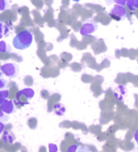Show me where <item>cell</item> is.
I'll return each instance as SVG.
<instances>
[{"label":"cell","mask_w":138,"mask_h":152,"mask_svg":"<svg viewBox=\"0 0 138 152\" xmlns=\"http://www.w3.org/2000/svg\"><path fill=\"white\" fill-rule=\"evenodd\" d=\"M0 108L5 113L8 114V115L14 113L15 112V106L14 102L12 100H8V99H7L0 105Z\"/></svg>","instance_id":"5b68a950"},{"label":"cell","mask_w":138,"mask_h":152,"mask_svg":"<svg viewBox=\"0 0 138 152\" xmlns=\"http://www.w3.org/2000/svg\"><path fill=\"white\" fill-rule=\"evenodd\" d=\"M134 139H135L136 142L138 145V129L135 132V134H134Z\"/></svg>","instance_id":"ffe728a7"},{"label":"cell","mask_w":138,"mask_h":152,"mask_svg":"<svg viewBox=\"0 0 138 152\" xmlns=\"http://www.w3.org/2000/svg\"><path fill=\"white\" fill-rule=\"evenodd\" d=\"M3 38V33H0V39Z\"/></svg>","instance_id":"cb8c5ba5"},{"label":"cell","mask_w":138,"mask_h":152,"mask_svg":"<svg viewBox=\"0 0 138 152\" xmlns=\"http://www.w3.org/2000/svg\"><path fill=\"white\" fill-rule=\"evenodd\" d=\"M72 1H73V2H76V3H78V2H79L80 0H72Z\"/></svg>","instance_id":"d4e9b609"},{"label":"cell","mask_w":138,"mask_h":152,"mask_svg":"<svg viewBox=\"0 0 138 152\" xmlns=\"http://www.w3.org/2000/svg\"><path fill=\"white\" fill-rule=\"evenodd\" d=\"M9 119H10V117H9L8 114L5 113L0 108V121L5 124L8 121Z\"/></svg>","instance_id":"30bf717a"},{"label":"cell","mask_w":138,"mask_h":152,"mask_svg":"<svg viewBox=\"0 0 138 152\" xmlns=\"http://www.w3.org/2000/svg\"><path fill=\"white\" fill-rule=\"evenodd\" d=\"M3 142H5L7 143L8 144H12L14 143V140H15V137L12 134V133L9 131V130H6L4 132L3 136Z\"/></svg>","instance_id":"52a82bcc"},{"label":"cell","mask_w":138,"mask_h":152,"mask_svg":"<svg viewBox=\"0 0 138 152\" xmlns=\"http://www.w3.org/2000/svg\"><path fill=\"white\" fill-rule=\"evenodd\" d=\"M22 95H24V96L26 97L28 99H33V97H34V96H35V91H34V90L32 89V88H24V89L21 90V91H20L17 94H16V99H20V97Z\"/></svg>","instance_id":"8992f818"},{"label":"cell","mask_w":138,"mask_h":152,"mask_svg":"<svg viewBox=\"0 0 138 152\" xmlns=\"http://www.w3.org/2000/svg\"><path fill=\"white\" fill-rule=\"evenodd\" d=\"M10 7V4L7 0H0V12H3Z\"/></svg>","instance_id":"8fae6325"},{"label":"cell","mask_w":138,"mask_h":152,"mask_svg":"<svg viewBox=\"0 0 138 152\" xmlns=\"http://www.w3.org/2000/svg\"><path fill=\"white\" fill-rule=\"evenodd\" d=\"M4 127H5V126H4V123L0 121V135L3 134V130H4Z\"/></svg>","instance_id":"d6986e66"},{"label":"cell","mask_w":138,"mask_h":152,"mask_svg":"<svg viewBox=\"0 0 138 152\" xmlns=\"http://www.w3.org/2000/svg\"><path fill=\"white\" fill-rule=\"evenodd\" d=\"M0 70L3 72V74L11 79L16 78L20 73V66L15 62H8V63L2 65Z\"/></svg>","instance_id":"7a4b0ae2"},{"label":"cell","mask_w":138,"mask_h":152,"mask_svg":"<svg viewBox=\"0 0 138 152\" xmlns=\"http://www.w3.org/2000/svg\"><path fill=\"white\" fill-rule=\"evenodd\" d=\"M3 32H4V34L7 35L9 32V28L6 23L0 22V33H3Z\"/></svg>","instance_id":"7c38bea8"},{"label":"cell","mask_w":138,"mask_h":152,"mask_svg":"<svg viewBox=\"0 0 138 152\" xmlns=\"http://www.w3.org/2000/svg\"><path fill=\"white\" fill-rule=\"evenodd\" d=\"M53 111L54 113L58 115V116H62L63 114L65 113V106L62 104H56L55 105L53 106Z\"/></svg>","instance_id":"ba28073f"},{"label":"cell","mask_w":138,"mask_h":152,"mask_svg":"<svg viewBox=\"0 0 138 152\" xmlns=\"http://www.w3.org/2000/svg\"><path fill=\"white\" fill-rule=\"evenodd\" d=\"M98 28L97 23L94 21L92 22H87L85 23L82 27L80 28V34L82 36H88L91 35V33L94 32Z\"/></svg>","instance_id":"3957f363"},{"label":"cell","mask_w":138,"mask_h":152,"mask_svg":"<svg viewBox=\"0 0 138 152\" xmlns=\"http://www.w3.org/2000/svg\"><path fill=\"white\" fill-rule=\"evenodd\" d=\"M12 52V48L5 41H0V53H10Z\"/></svg>","instance_id":"9c48e42d"},{"label":"cell","mask_w":138,"mask_h":152,"mask_svg":"<svg viewBox=\"0 0 138 152\" xmlns=\"http://www.w3.org/2000/svg\"><path fill=\"white\" fill-rule=\"evenodd\" d=\"M7 85V81L5 80L4 79H1L0 78V90L6 88Z\"/></svg>","instance_id":"9a60e30c"},{"label":"cell","mask_w":138,"mask_h":152,"mask_svg":"<svg viewBox=\"0 0 138 152\" xmlns=\"http://www.w3.org/2000/svg\"><path fill=\"white\" fill-rule=\"evenodd\" d=\"M49 151H58L55 144H49Z\"/></svg>","instance_id":"e0dca14e"},{"label":"cell","mask_w":138,"mask_h":152,"mask_svg":"<svg viewBox=\"0 0 138 152\" xmlns=\"http://www.w3.org/2000/svg\"><path fill=\"white\" fill-rule=\"evenodd\" d=\"M9 96V91L8 90H2L0 91V98L3 99H7Z\"/></svg>","instance_id":"5bb4252c"},{"label":"cell","mask_w":138,"mask_h":152,"mask_svg":"<svg viewBox=\"0 0 138 152\" xmlns=\"http://www.w3.org/2000/svg\"><path fill=\"white\" fill-rule=\"evenodd\" d=\"M112 2L116 3L118 5H121V6H125L127 3V0H112Z\"/></svg>","instance_id":"2e32d148"},{"label":"cell","mask_w":138,"mask_h":152,"mask_svg":"<svg viewBox=\"0 0 138 152\" xmlns=\"http://www.w3.org/2000/svg\"><path fill=\"white\" fill-rule=\"evenodd\" d=\"M110 15H113L115 17L120 18L121 20L126 19L128 17V14H127L126 10L124 9L123 6L118 5V4H116V5H115L113 7V8L110 12Z\"/></svg>","instance_id":"277c9868"},{"label":"cell","mask_w":138,"mask_h":152,"mask_svg":"<svg viewBox=\"0 0 138 152\" xmlns=\"http://www.w3.org/2000/svg\"><path fill=\"white\" fill-rule=\"evenodd\" d=\"M33 42V34L28 30H24L19 32L13 38L12 45L15 49L24 50L31 46Z\"/></svg>","instance_id":"6da1fadb"},{"label":"cell","mask_w":138,"mask_h":152,"mask_svg":"<svg viewBox=\"0 0 138 152\" xmlns=\"http://www.w3.org/2000/svg\"><path fill=\"white\" fill-rule=\"evenodd\" d=\"M134 4H135V8L138 9V0H134Z\"/></svg>","instance_id":"44dd1931"},{"label":"cell","mask_w":138,"mask_h":152,"mask_svg":"<svg viewBox=\"0 0 138 152\" xmlns=\"http://www.w3.org/2000/svg\"><path fill=\"white\" fill-rule=\"evenodd\" d=\"M2 75H3V72L1 71V70H0V78L2 77Z\"/></svg>","instance_id":"603a6c76"},{"label":"cell","mask_w":138,"mask_h":152,"mask_svg":"<svg viewBox=\"0 0 138 152\" xmlns=\"http://www.w3.org/2000/svg\"><path fill=\"white\" fill-rule=\"evenodd\" d=\"M6 99H3V98H0V105L3 104V102H4V100H5Z\"/></svg>","instance_id":"7402d4cb"},{"label":"cell","mask_w":138,"mask_h":152,"mask_svg":"<svg viewBox=\"0 0 138 152\" xmlns=\"http://www.w3.org/2000/svg\"><path fill=\"white\" fill-rule=\"evenodd\" d=\"M127 7H129L130 11H134L135 10V4H134V0H127L126 3Z\"/></svg>","instance_id":"4fadbf2b"},{"label":"cell","mask_w":138,"mask_h":152,"mask_svg":"<svg viewBox=\"0 0 138 152\" xmlns=\"http://www.w3.org/2000/svg\"><path fill=\"white\" fill-rule=\"evenodd\" d=\"M78 147V146H77V145H73V146H71L69 147L68 151H76Z\"/></svg>","instance_id":"ac0fdd59"}]
</instances>
